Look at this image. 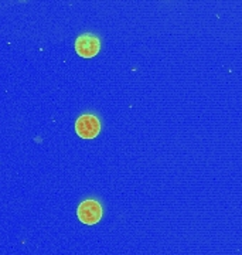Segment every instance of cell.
Wrapping results in <instances>:
<instances>
[{
    "label": "cell",
    "instance_id": "cell-1",
    "mask_svg": "<svg viewBox=\"0 0 242 255\" xmlns=\"http://www.w3.org/2000/svg\"><path fill=\"white\" fill-rule=\"evenodd\" d=\"M102 206L97 200H84L78 206L77 216L81 223L87 226H94L102 219Z\"/></svg>",
    "mask_w": 242,
    "mask_h": 255
},
{
    "label": "cell",
    "instance_id": "cell-2",
    "mask_svg": "<svg viewBox=\"0 0 242 255\" xmlns=\"http://www.w3.org/2000/svg\"><path fill=\"white\" fill-rule=\"evenodd\" d=\"M99 130H101V122L95 115L85 114L75 122V132L82 139H94L95 136H98Z\"/></svg>",
    "mask_w": 242,
    "mask_h": 255
},
{
    "label": "cell",
    "instance_id": "cell-3",
    "mask_svg": "<svg viewBox=\"0 0 242 255\" xmlns=\"http://www.w3.org/2000/svg\"><path fill=\"white\" fill-rule=\"evenodd\" d=\"M99 48H101L99 38L94 34H91V33L82 34L75 41V51L84 58L95 57L99 53Z\"/></svg>",
    "mask_w": 242,
    "mask_h": 255
}]
</instances>
